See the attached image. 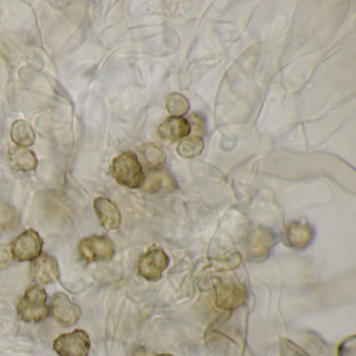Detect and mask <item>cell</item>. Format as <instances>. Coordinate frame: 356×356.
<instances>
[{
	"mask_svg": "<svg viewBox=\"0 0 356 356\" xmlns=\"http://www.w3.org/2000/svg\"><path fill=\"white\" fill-rule=\"evenodd\" d=\"M30 275L33 281L40 284L55 282L60 277L59 264L53 256L41 253L31 264Z\"/></svg>",
	"mask_w": 356,
	"mask_h": 356,
	"instance_id": "9c48e42d",
	"label": "cell"
},
{
	"mask_svg": "<svg viewBox=\"0 0 356 356\" xmlns=\"http://www.w3.org/2000/svg\"><path fill=\"white\" fill-rule=\"evenodd\" d=\"M285 243L291 248L303 250L310 245L314 237V231L307 222L293 220L285 230Z\"/></svg>",
	"mask_w": 356,
	"mask_h": 356,
	"instance_id": "8fae6325",
	"label": "cell"
},
{
	"mask_svg": "<svg viewBox=\"0 0 356 356\" xmlns=\"http://www.w3.org/2000/svg\"><path fill=\"white\" fill-rule=\"evenodd\" d=\"M11 139L17 147H28L34 145L36 134L30 122L19 120L12 124Z\"/></svg>",
	"mask_w": 356,
	"mask_h": 356,
	"instance_id": "2e32d148",
	"label": "cell"
},
{
	"mask_svg": "<svg viewBox=\"0 0 356 356\" xmlns=\"http://www.w3.org/2000/svg\"><path fill=\"white\" fill-rule=\"evenodd\" d=\"M204 149V141L201 137L191 136L181 139L177 147V153L180 157L191 159L201 155Z\"/></svg>",
	"mask_w": 356,
	"mask_h": 356,
	"instance_id": "e0dca14e",
	"label": "cell"
},
{
	"mask_svg": "<svg viewBox=\"0 0 356 356\" xmlns=\"http://www.w3.org/2000/svg\"><path fill=\"white\" fill-rule=\"evenodd\" d=\"M157 132L160 138L168 143H175L188 136L191 133V126L184 118L170 116L158 127Z\"/></svg>",
	"mask_w": 356,
	"mask_h": 356,
	"instance_id": "4fadbf2b",
	"label": "cell"
},
{
	"mask_svg": "<svg viewBox=\"0 0 356 356\" xmlns=\"http://www.w3.org/2000/svg\"><path fill=\"white\" fill-rule=\"evenodd\" d=\"M47 293L40 285H32L26 289L17 305L18 316L28 323H39L49 316L47 304Z\"/></svg>",
	"mask_w": 356,
	"mask_h": 356,
	"instance_id": "7a4b0ae2",
	"label": "cell"
},
{
	"mask_svg": "<svg viewBox=\"0 0 356 356\" xmlns=\"http://www.w3.org/2000/svg\"><path fill=\"white\" fill-rule=\"evenodd\" d=\"M111 174L118 184L131 189L140 188L145 179L138 157L132 152H124L114 158Z\"/></svg>",
	"mask_w": 356,
	"mask_h": 356,
	"instance_id": "6da1fadb",
	"label": "cell"
},
{
	"mask_svg": "<svg viewBox=\"0 0 356 356\" xmlns=\"http://www.w3.org/2000/svg\"><path fill=\"white\" fill-rule=\"evenodd\" d=\"M145 161L153 168H161L166 161L165 154L159 145L153 143H145L141 147Z\"/></svg>",
	"mask_w": 356,
	"mask_h": 356,
	"instance_id": "d6986e66",
	"label": "cell"
},
{
	"mask_svg": "<svg viewBox=\"0 0 356 356\" xmlns=\"http://www.w3.org/2000/svg\"><path fill=\"white\" fill-rule=\"evenodd\" d=\"M54 350L60 356H88L90 337L82 329L60 335L54 341Z\"/></svg>",
	"mask_w": 356,
	"mask_h": 356,
	"instance_id": "8992f818",
	"label": "cell"
},
{
	"mask_svg": "<svg viewBox=\"0 0 356 356\" xmlns=\"http://www.w3.org/2000/svg\"><path fill=\"white\" fill-rule=\"evenodd\" d=\"M189 102L181 93H170L165 99V108L168 113L177 118H183L189 111Z\"/></svg>",
	"mask_w": 356,
	"mask_h": 356,
	"instance_id": "ac0fdd59",
	"label": "cell"
},
{
	"mask_svg": "<svg viewBox=\"0 0 356 356\" xmlns=\"http://www.w3.org/2000/svg\"><path fill=\"white\" fill-rule=\"evenodd\" d=\"M177 184L174 177L162 168H153L149 170L143 182V189L147 193H168L174 191Z\"/></svg>",
	"mask_w": 356,
	"mask_h": 356,
	"instance_id": "5bb4252c",
	"label": "cell"
},
{
	"mask_svg": "<svg viewBox=\"0 0 356 356\" xmlns=\"http://www.w3.org/2000/svg\"><path fill=\"white\" fill-rule=\"evenodd\" d=\"M8 158H9L10 166L15 172H33L38 165L36 154L28 147H13L10 149Z\"/></svg>",
	"mask_w": 356,
	"mask_h": 356,
	"instance_id": "9a60e30c",
	"label": "cell"
},
{
	"mask_svg": "<svg viewBox=\"0 0 356 356\" xmlns=\"http://www.w3.org/2000/svg\"><path fill=\"white\" fill-rule=\"evenodd\" d=\"M10 247L16 261H33L42 253L43 239L38 232L29 229L16 237Z\"/></svg>",
	"mask_w": 356,
	"mask_h": 356,
	"instance_id": "277c9868",
	"label": "cell"
},
{
	"mask_svg": "<svg viewBox=\"0 0 356 356\" xmlns=\"http://www.w3.org/2000/svg\"><path fill=\"white\" fill-rule=\"evenodd\" d=\"M13 260L11 247L8 245H0V270L9 268Z\"/></svg>",
	"mask_w": 356,
	"mask_h": 356,
	"instance_id": "44dd1931",
	"label": "cell"
},
{
	"mask_svg": "<svg viewBox=\"0 0 356 356\" xmlns=\"http://www.w3.org/2000/svg\"><path fill=\"white\" fill-rule=\"evenodd\" d=\"M216 304L222 310H234L247 300L245 287L235 277H214Z\"/></svg>",
	"mask_w": 356,
	"mask_h": 356,
	"instance_id": "3957f363",
	"label": "cell"
},
{
	"mask_svg": "<svg viewBox=\"0 0 356 356\" xmlns=\"http://www.w3.org/2000/svg\"><path fill=\"white\" fill-rule=\"evenodd\" d=\"M170 264V258L161 248L154 247L145 252L138 260V274L147 281L160 280Z\"/></svg>",
	"mask_w": 356,
	"mask_h": 356,
	"instance_id": "52a82bcc",
	"label": "cell"
},
{
	"mask_svg": "<svg viewBox=\"0 0 356 356\" xmlns=\"http://www.w3.org/2000/svg\"><path fill=\"white\" fill-rule=\"evenodd\" d=\"M154 356H172V355H170V354H168V353H162V354H157V355H154Z\"/></svg>",
	"mask_w": 356,
	"mask_h": 356,
	"instance_id": "7402d4cb",
	"label": "cell"
},
{
	"mask_svg": "<svg viewBox=\"0 0 356 356\" xmlns=\"http://www.w3.org/2000/svg\"><path fill=\"white\" fill-rule=\"evenodd\" d=\"M187 122H188L189 126H191V132L193 131L195 136L201 137L205 135L206 120L201 114H191Z\"/></svg>",
	"mask_w": 356,
	"mask_h": 356,
	"instance_id": "ffe728a7",
	"label": "cell"
},
{
	"mask_svg": "<svg viewBox=\"0 0 356 356\" xmlns=\"http://www.w3.org/2000/svg\"><path fill=\"white\" fill-rule=\"evenodd\" d=\"M275 243V235L272 231L266 228H259L253 231L249 237L247 252L252 260H259L266 258V254Z\"/></svg>",
	"mask_w": 356,
	"mask_h": 356,
	"instance_id": "7c38bea8",
	"label": "cell"
},
{
	"mask_svg": "<svg viewBox=\"0 0 356 356\" xmlns=\"http://www.w3.org/2000/svg\"><path fill=\"white\" fill-rule=\"evenodd\" d=\"M95 213L99 224L105 230H116L122 224V213L115 203L107 197H97L95 200Z\"/></svg>",
	"mask_w": 356,
	"mask_h": 356,
	"instance_id": "30bf717a",
	"label": "cell"
},
{
	"mask_svg": "<svg viewBox=\"0 0 356 356\" xmlns=\"http://www.w3.org/2000/svg\"><path fill=\"white\" fill-rule=\"evenodd\" d=\"M78 251L84 261H105L113 257L115 247L111 239L108 237L93 235L81 241Z\"/></svg>",
	"mask_w": 356,
	"mask_h": 356,
	"instance_id": "5b68a950",
	"label": "cell"
},
{
	"mask_svg": "<svg viewBox=\"0 0 356 356\" xmlns=\"http://www.w3.org/2000/svg\"><path fill=\"white\" fill-rule=\"evenodd\" d=\"M49 314L63 326H72L81 316V309L63 293H57L49 302Z\"/></svg>",
	"mask_w": 356,
	"mask_h": 356,
	"instance_id": "ba28073f",
	"label": "cell"
}]
</instances>
